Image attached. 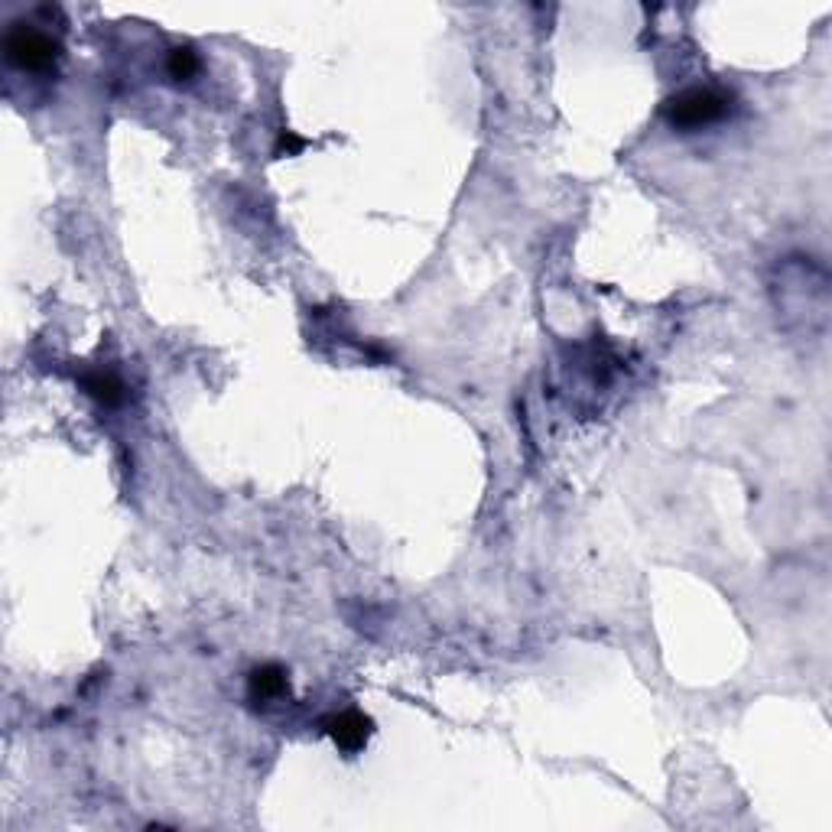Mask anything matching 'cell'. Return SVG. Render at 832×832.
I'll return each mask as SVG.
<instances>
[{"label": "cell", "mask_w": 832, "mask_h": 832, "mask_svg": "<svg viewBox=\"0 0 832 832\" xmlns=\"http://www.w3.org/2000/svg\"><path fill=\"white\" fill-rule=\"evenodd\" d=\"M303 147H306V140H303V137H296L293 130H283L280 140H277V156H283V153H286V156H293V153H299Z\"/></svg>", "instance_id": "cell-7"}, {"label": "cell", "mask_w": 832, "mask_h": 832, "mask_svg": "<svg viewBox=\"0 0 832 832\" xmlns=\"http://www.w3.org/2000/svg\"><path fill=\"white\" fill-rule=\"evenodd\" d=\"M725 114H728V95H722L715 88H686L663 104V117L680 130L706 127Z\"/></svg>", "instance_id": "cell-1"}, {"label": "cell", "mask_w": 832, "mask_h": 832, "mask_svg": "<svg viewBox=\"0 0 832 832\" xmlns=\"http://www.w3.org/2000/svg\"><path fill=\"white\" fill-rule=\"evenodd\" d=\"M4 56L23 72H46L59 59V43L33 26H13L4 36Z\"/></svg>", "instance_id": "cell-2"}, {"label": "cell", "mask_w": 832, "mask_h": 832, "mask_svg": "<svg viewBox=\"0 0 832 832\" xmlns=\"http://www.w3.org/2000/svg\"><path fill=\"white\" fill-rule=\"evenodd\" d=\"M322 732L332 738V745L345 754H358L371 738V719L358 709H342L322 719Z\"/></svg>", "instance_id": "cell-3"}, {"label": "cell", "mask_w": 832, "mask_h": 832, "mask_svg": "<svg viewBox=\"0 0 832 832\" xmlns=\"http://www.w3.org/2000/svg\"><path fill=\"white\" fill-rule=\"evenodd\" d=\"M82 390L91 397V400H98L101 407H121L124 397H127V387L124 381L117 374L111 371H91V374H82Z\"/></svg>", "instance_id": "cell-4"}, {"label": "cell", "mask_w": 832, "mask_h": 832, "mask_svg": "<svg viewBox=\"0 0 832 832\" xmlns=\"http://www.w3.org/2000/svg\"><path fill=\"white\" fill-rule=\"evenodd\" d=\"M286 689H290V680H286V670L280 663H264V667H257L251 673V680H247V693H251L254 702H270L283 696Z\"/></svg>", "instance_id": "cell-5"}, {"label": "cell", "mask_w": 832, "mask_h": 832, "mask_svg": "<svg viewBox=\"0 0 832 832\" xmlns=\"http://www.w3.org/2000/svg\"><path fill=\"white\" fill-rule=\"evenodd\" d=\"M166 72H169V78H176V82H189V78H195V72H199V56H195L189 46H176L166 59Z\"/></svg>", "instance_id": "cell-6"}]
</instances>
